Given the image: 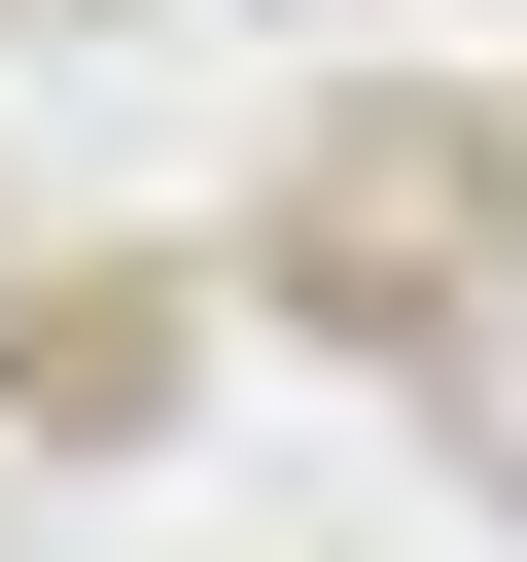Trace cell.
I'll return each mask as SVG.
<instances>
[{"label": "cell", "mask_w": 527, "mask_h": 562, "mask_svg": "<svg viewBox=\"0 0 527 562\" xmlns=\"http://www.w3.org/2000/svg\"><path fill=\"white\" fill-rule=\"evenodd\" d=\"M457 422H492V457H527V316H492V351H457Z\"/></svg>", "instance_id": "1"}]
</instances>
